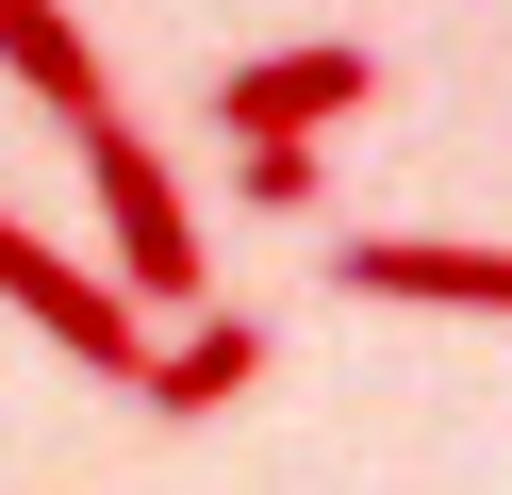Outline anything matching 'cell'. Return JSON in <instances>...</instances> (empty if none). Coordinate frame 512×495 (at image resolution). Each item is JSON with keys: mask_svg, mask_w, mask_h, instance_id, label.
I'll list each match as a JSON object with an SVG mask.
<instances>
[{"mask_svg": "<svg viewBox=\"0 0 512 495\" xmlns=\"http://www.w3.org/2000/svg\"><path fill=\"white\" fill-rule=\"evenodd\" d=\"M83 182H100V231H116V264H100V281L133 297V314H199V215H182L166 149H149L116 99L83 116Z\"/></svg>", "mask_w": 512, "mask_h": 495, "instance_id": "obj_1", "label": "cell"}, {"mask_svg": "<svg viewBox=\"0 0 512 495\" xmlns=\"http://www.w3.org/2000/svg\"><path fill=\"white\" fill-rule=\"evenodd\" d=\"M364 99H380V50H347V33H298V50L215 66V132H232V149H314V132L364 116Z\"/></svg>", "mask_w": 512, "mask_h": 495, "instance_id": "obj_2", "label": "cell"}, {"mask_svg": "<svg viewBox=\"0 0 512 495\" xmlns=\"http://www.w3.org/2000/svg\"><path fill=\"white\" fill-rule=\"evenodd\" d=\"M0 297H17V314H34L67 363H100V380H133V363H149V314L100 281V264H67L50 231H17V215H0Z\"/></svg>", "mask_w": 512, "mask_h": 495, "instance_id": "obj_3", "label": "cell"}, {"mask_svg": "<svg viewBox=\"0 0 512 495\" xmlns=\"http://www.w3.org/2000/svg\"><path fill=\"white\" fill-rule=\"evenodd\" d=\"M331 297H380V314H512V248H446V231H347Z\"/></svg>", "mask_w": 512, "mask_h": 495, "instance_id": "obj_4", "label": "cell"}, {"mask_svg": "<svg viewBox=\"0 0 512 495\" xmlns=\"http://www.w3.org/2000/svg\"><path fill=\"white\" fill-rule=\"evenodd\" d=\"M248 380H265V314H182V330H149V363H133V396L166 429H215Z\"/></svg>", "mask_w": 512, "mask_h": 495, "instance_id": "obj_5", "label": "cell"}, {"mask_svg": "<svg viewBox=\"0 0 512 495\" xmlns=\"http://www.w3.org/2000/svg\"><path fill=\"white\" fill-rule=\"evenodd\" d=\"M0 66H17V83H34V99H50V116H67V132H83V116H100V99H116V83H100V50H83V17H67V0H0Z\"/></svg>", "mask_w": 512, "mask_h": 495, "instance_id": "obj_6", "label": "cell"}, {"mask_svg": "<svg viewBox=\"0 0 512 495\" xmlns=\"http://www.w3.org/2000/svg\"><path fill=\"white\" fill-rule=\"evenodd\" d=\"M232 182H248V215H314L331 198V149H232Z\"/></svg>", "mask_w": 512, "mask_h": 495, "instance_id": "obj_7", "label": "cell"}]
</instances>
